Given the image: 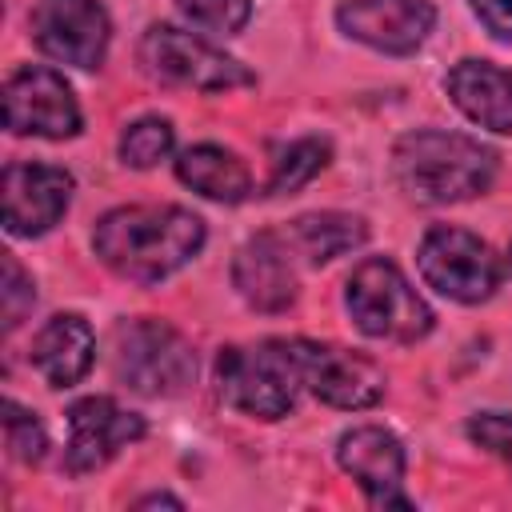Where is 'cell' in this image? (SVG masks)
<instances>
[{"instance_id": "6da1fadb", "label": "cell", "mask_w": 512, "mask_h": 512, "mask_svg": "<svg viewBox=\"0 0 512 512\" xmlns=\"http://www.w3.org/2000/svg\"><path fill=\"white\" fill-rule=\"evenodd\" d=\"M92 248L116 276L160 284L204 248V220L180 204H128L100 216Z\"/></svg>"}, {"instance_id": "7402d4cb", "label": "cell", "mask_w": 512, "mask_h": 512, "mask_svg": "<svg viewBox=\"0 0 512 512\" xmlns=\"http://www.w3.org/2000/svg\"><path fill=\"white\" fill-rule=\"evenodd\" d=\"M176 8L184 20L212 36H236L252 16V0H176Z\"/></svg>"}, {"instance_id": "484cf974", "label": "cell", "mask_w": 512, "mask_h": 512, "mask_svg": "<svg viewBox=\"0 0 512 512\" xmlns=\"http://www.w3.org/2000/svg\"><path fill=\"white\" fill-rule=\"evenodd\" d=\"M472 8L492 36H500V40L512 36V0H472Z\"/></svg>"}, {"instance_id": "5bb4252c", "label": "cell", "mask_w": 512, "mask_h": 512, "mask_svg": "<svg viewBox=\"0 0 512 512\" xmlns=\"http://www.w3.org/2000/svg\"><path fill=\"white\" fill-rule=\"evenodd\" d=\"M336 460L340 468L364 488L368 504L376 508H408V496L400 492L404 488V448L392 432L376 428V424H364V428H352L336 440Z\"/></svg>"}, {"instance_id": "d6986e66", "label": "cell", "mask_w": 512, "mask_h": 512, "mask_svg": "<svg viewBox=\"0 0 512 512\" xmlns=\"http://www.w3.org/2000/svg\"><path fill=\"white\" fill-rule=\"evenodd\" d=\"M288 244L296 256H304L308 264H328L352 248H360L368 240V224L352 212H308L300 220H292L284 228Z\"/></svg>"}, {"instance_id": "9a60e30c", "label": "cell", "mask_w": 512, "mask_h": 512, "mask_svg": "<svg viewBox=\"0 0 512 512\" xmlns=\"http://www.w3.org/2000/svg\"><path fill=\"white\" fill-rule=\"evenodd\" d=\"M284 232H256L232 260V284L256 312H284L296 300V264Z\"/></svg>"}, {"instance_id": "8fae6325", "label": "cell", "mask_w": 512, "mask_h": 512, "mask_svg": "<svg viewBox=\"0 0 512 512\" xmlns=\"http://www.w3.org/2000/svg\"><path fill=\"white\" fill-rule=\"evenodd\" d=\"M144 436V416L120 408L108 396H84L68 408V448L64 468L72 476L104 468L124 444Z\"/></svg>"}, {"instance_id": "ac0fdd59", "label": "cell", "mask_w": 512, "mask_h": 512, "mask_svg": "<svg viewBox=\"0 0 512 512\" xmlns=\"http://www.w3.org/2000/svg\"><path fill=\"white\" fill-rule=\"evenodd\" d=\"M176 176H180L192 192H200V196H208V200H220V204H240V200L252 192L248 168H244L232 152H224V148H216V144L184 148L180 160H176Z\"/></svg>"}, {"instance_id": "52a82bcc", "label": "cell", "mask_w": 512, "mask_h": 512, "mask_svg": "<svg viewBox=\"0 0 512 512\" xmlns=\"http://www.w3.org/2000/svg\"><path fill=\"white\" fill-rule=\"evenodd\" d=\"M416 264H420V276L428 280V288H436L440 296L460 300V304H480L500 284L496 252L480 236L452 228V224L424 232Z\"/></svg>"}, {"instance_id": "2e32d148", "label": "cell", "mask_w": 512, "mask_h": 512, "mask_svg": "<svg viewBox=\"0 0 512 512\" xmlns=\"http://www.w3.org/2000/svg\"><path fill=\"white\" fill-rule=\"evenodd\" d=\"M444 88L472 124L488 132H512V72L508 68H496L488 60H460L444 76Z\"/></svg>"}, {"instance_id": "9c48e42d", "label": "cell", "mask_w": 512, "mask_h": 512, "mask_svg": "<svg viewBox=\"0 0 512 512\" xmlns=\"http://www.w3.org/2000/svg\"><path fill=\"white\" fill-rule=\"evenodd\" d=\"M108 12L100 0H36L32 36L40 52L72 68H96L108 52Z\"/></svg>"}, {"instance_id": "83f0119b", "label": "cell", "mask_w": 512, "mask_h": 512, "mask_svg": "<svg viewBox=\"0 0 512 512\" xmlns=\"http://www.w3.org/2000/svg\"><path fill=\"white\" fill-rule=\"evenodd\" d=\"M508 268H512V248H508Z\"/></svg>"}, {"instance_id": "277c9868", "label": "cell", "mask_w": 512, "mask_h": 512, "mask_svg": "<svg viewBox=\"0 0 512 512\" xmlns=\"http://www.w3.org/2000/svg\"><path fill=\"white\" fill-rule=\"evenodd\" d=\"M344 304L356 328L376 340L416 344L432 332V308L416 296V288L388 256H368L352 268L344 284Z\"/></svg>"}, {"instance_id": "7a4b0ae2", "label": "cell", "mask_w": 512, "mask_h": 512, "mask_svg": "<svg viewBox=\"0 0 512 512\" xmlns=\"http://www.w3.org/2000/svg\"><path fill=\"white\" fill-rule=\"evenodd\" d=\"M400 188L420 204H460L480 196L496 176V152L464 132L416 128L392 148Z\"/></svg>"}, {"instance_id": "ba28073f", "label": "cell", "mask_w": 512, "mask_h": 512, "mask_svg": "<svg viewBox=\"0 0 512 512\" xmlns=\"http://www.w3.org/2000/svg\"><path fill=\"white\" fill-rule=\"evenodd\" d=\"M4 128L16 136L64 140L80 132V108L68 80L52 68H16L4 84Z\"/></svg>"}, {"instance_id": "8992f818", "label": "cell", "mask_w": 512, "mask_h": 512, "mask_svg": "<svg viewBox=\"0 0 512 512\" xmlns=\"http://www.w3.org/2000/svg\"><path fill=\"white\" fill-rule=\"evenodd\" d=\"M140 64L156 80L180 84V88H196V92H228V88L252 84V72L240 60L216 52L200 36L180 32L172 24H152L140 36Z\"/></svg>"}, {"instance_id": "e0dca14e", "label": "cell", "mask_w": 512, "mask_h": 512, "mask_svg": "<svg viewBox=\"0 0 512 512\" xmlns=\"http://www.w3.org/2000/svg\"><path fill=\"white\" fill-rule=\"evenodd\" d=\"M92 352H96V340L88 320L76 312H60L36 332L32 368L48 380V388H72L92 368Z\"/></svg>"}, {"instance_id": "ffe728a7", "label": "cell", "mask_w": 512, "mask_h": 512, "mask_svg": "<svg viewBox=\"0 0 512 512\" xmlns=\"http://www.w3.org/2000/svg\"><path fill=\"white\" fill-rule=\"evenodd\" d=\"M328 164V140H316V136H304V140H292L276 160H272V180H268V196H284V192H296L300 184H308L320 168Z\"/></svg>"}, {"instance_id": "44dd1931", "label": "cell", "mask_w": 512, "mask_h": 512, "mask_svg": "<svg viewBox=\"0 0 512 512\" xmlns=\"http://www.w3.org/2000/svg\"><path fill=\"white\" fill-rule=\"evenodd\" d=\"M172 140L176 136H172V124L168 120L144 116V120H136V124L124 128V136H120V160L128 168H152V164H160L172 152Z\"/></svg>"}, {"instance_id": "4316f807", "label": "cell", "mask_w": 512, "mask_h": 512, "mask_svg": "<svg viewBox=\"0 0 512 512\" xmlns=\"http://www.w3.org/2000/svg\"><path fill=\"white\" fill-rule=\"evenodd\" d=\"M140 508H148V504H168V508H180V500L176 496H168V492H152V496H144V500H136Z\"/></svg>"}, {"instance_id": "4fadbf2b", "label": "cell", "mask_w": 512, "mask_h": 512, "mask_svg": "<svg viewBox=\"0 0 512 512\" xmlns=\"http://www.w3.org/2000/svg\"><path fill=\"white\" fill-rule=\"evenodd\" d=\"M4 228L12 236H44L72 200V176L56 164H8L0 180Z\"/></svg>"}, {"instance_id": "603a6c76", "label": "cell", "mask_w": 512, "mask_h": 512, "mask_svg": "<svg viewBox=\"0 0 512 512\" xmlns=\"http://www.w3.org/2000/svg\"><path fill=\"white\" fill-rule=\"evenodd\" d=\"M4 444H8L12 460H20V464H40V456L48 448L40 420L28 408H20L16 400H4Z\"/></svg>"}, {"instance_id": "d4e9b609", "label": "cell", "mask_w": 512, "mask_h": 512, "mask_svg": "<svg viewBox=\"0 0 512 512\" xmlns=\"http://www.w3.org/2000/svg\"><path fill=\"white\" fill-rule=\"evenodd\" d=\"M468 436H472V444H480L484 452H492L500 464L512 468V416L480 412V416L468 420Z\"/></svg>"}, {"instance_id": "cb8c5ba5", "label": "cell", "mask_w": 512, "mask_h": 512, "mask_svg": "<svg viewBox=\"0 0 512 512\" xmlns=\"http://www.w3.org/2000/svg\"><path fill=\"white\" fill-rule=\"evenodd\" d=\"M36 304V288H32V276L16 264L12 252H4V284H0V308H4V332L20 328L24 312Z\"/></svg>"}, {"instance_id": "7c38bea8", "label": "cell", "mask_w": 512, "mask_h": 512, "mask_svg": "<svg viewBox=\"0 0 512 512\" xmlns=\"http://www.w3.org/2000/svg\"><path fill=\"white\" fill-rule=\"evenodd\" d=\"M304 384L316 400L352 412V408H372L384 396L388 376L364 352L304 340Z\"/></svg>"}, {"instance_id": "30bf717a", "label": "cell", "mask_w": 512, "mask_h": 512, "mask_svg": "<svg viewBox=\"0 0 512 512\" xmlns=\"http://www.w3.org/2000/svg\"><path fill=\"white\" fill-rule=\"evenodd\" d=\"M336 24L344 36L376 52L408 56L428 40L436 8L432 0H344L336 8Z\"/></svg>"}, {"instance_id": "3957f363", "label": "cell", "mask_w": 512, "mask_h": 512, "mask_svg": "<svg viewBox=\"0 0 512 512\" xmlns=\"http://www.w3.org/2000/svg\"><path fill=\"white\" fill-rule=\"evenodd\" d=\"M304 384V340H260L232 344L216 356V388L228 408L260 420H280L292 412Z\"/></svg>"}, {"instance_id": "5b68a950", "label": "cell", "mask_w": 512, "mask_h": 512, "mask_svg": "<svg viewBox=\"0 0 512 512\" xmlns=\"http://www.w3.org/2000/svg\"><path fill=\"white\" fill-rule=\"evenodd\" d=\"M112 376L140 396H176L196 380V352L164 320H124L112 332Z\"/></svg>"}]
</instances>
